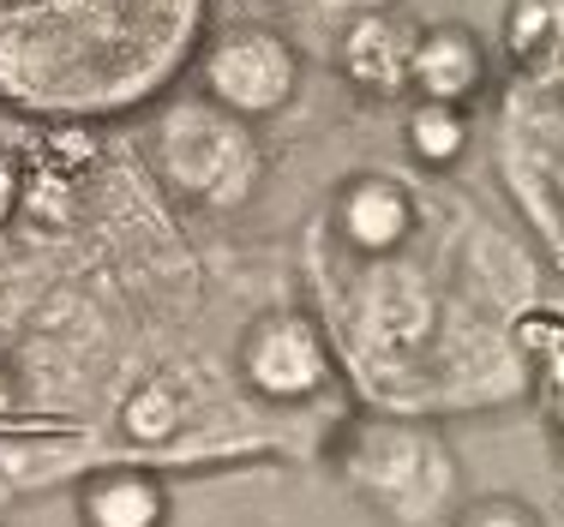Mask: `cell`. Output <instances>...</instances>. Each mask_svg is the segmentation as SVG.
Returning <instances> with one entry per match:
<instances>
[{
	"instance_id": "cell-17",
	"label": "cell",
	"mask_w": 564,
	"mask_h": 527,
	"mask_svg": "<svg viewBox=\"0 0 564 527\" xmlns=\"http://www.w3.org/2000/svg\"><path fill=\"white\" fill-rule=\"evenodd\" d=\"M7 402H12V389H7V377H0V408H7Z\"/></svg>"
},
{
	"instance_id": "cell-10",
	"label": "cell",
	"mask_w": 564,
	"mask_h": 527,
	"mask_svg": "<svg viewBox=\"0 0 564 527\" xmlns=\"http://www.w3.org/2000/svg\"><path fill=\"white\" fill-rule=\"evenodd\" d=\"M505 48L529 73H553L564 61V0H510Z\"/></svg>"
},
{
	"instance_id": "cell-4",
	"label": "cell",
	"mask_w": 564,
	"mask_h": 527,
	"mask_svg": "<svg viewBox=\"0 0 564 527\" xmlns=\"http://www.w3.org/2000/svg\"><path fill=\"white\" fill-rule=\"evenodd\" d=\"M198 78H205L210 102H223L228 114H240V120H259V114H276V108L294 97L301 61H294V48L282 43L276 31L247 24V31H228L205 48Z\"/></svg>"
},
{
	"instance_id": "cell-12",
	"label": "cell",
	"mask_w": 564,
	"mask_h": 527,
	"mask_svg": "<svg viewBox=\"0 0 564 527\" xmlns=\"http://www.w3.org/2000/svg\"><path fill=\"white\" fill-rule=\"evenodd\" d=\"M181 420H186V402H181V384H169V377L139 384L127 396V408H120V431L132 443H169L181 431Z\"/></svg>"
},
{
	"instance_id": "cell-2",
	"label": "cell",
	"mask_w": 564,
	"mask_h": 527,
	"mask_svg": "<svg viewBox=\"0 0 564 527\" xmlns=\"http://www.w3.org/2000/svg\"><path fill=\"white\" fill-rule=\"evenodd\" d=\"M151 156H156V174L169 180V193L193 198V205H240V198H252L264 168L247 120L228 114L210 97L169 102L151 132Z\"/></svg>"
},
{
	"instance_id": "cell-11",
	"label": "cell",
	"mask_w": 564,
	"mask_h": 527,
	"mask_svg": "<svg viewBox=\"0 0 564 527\" xmlns=\"http://www.w3.org/2000/svg\"><path fill=\"white\" fill-rule=\"evenodd\" d=\"M468 144V114L463 102H414L409 108V151L414 162H426V168H451L456 156H463Z\"/></svg>"
},
{
	"instance_id": "cell-16",
	"label": "cell",
	"mask_w": 564,
	"mask_h": 527,
	"mask_svg": "<svg viewBox=\"0 0 564 527\" xmlns=\"http://www.w3.org/2000/svg\"><path fill=\"white\" fill-rule=\"evenodd\" d=\"M553 90H558V97H564V61L553 66Z\"/></svg>"
},
{
	"instance_id": "cell-3",
	"label": "cell",
	"mask_w": 564,
	"mask_h": 527,
	"mask_svg": "<svg viewBox=\"0 0 564 527\" xmlns=\"http://www.w3.org/2000/svg\"><path fill=\"white\" fill-rule=\"evenodd\" d=\"M343 474L397 527H426L456 492L451 450L421 426H360L343 450Z\"/></svg>"
},
{
	"instance_id": "cell-14",
	"label": "cell",
	"mask_w": 564,
	"mask_h": 527,
	"mask_svg": "<svg viewBox=\"0 0 564 527\" xmlns=\"http://www.w3.org/2000/svg\"><path fill=\"white\" fill-rule=\"evenodd\" d=\"M451 527H541V516L517 497H475L468 509H456Z\"/></svg>"
},
{
	"instance_id": "cell-6",
	"label": "cell",
	"mask_w": 564,
	"mask_h": 527,
	"mask_svg": "<svg viewBox=\"0 0 564 527\" xmlns=\"http://www.w3.org/2000/svg\"><path fill=\"white\" fill-rule=\"evenodd\" d=\"M414 43H421V31H414L402 12L379 7L337 36V61L360 90H372V97H402V90H409V73H414Z\"/></svg>"
},
{
	"instance_id": "cell-5",
	"label": "cell",
	"mask_w": 564,
	"mask_h": 527,
	"mask_svg": "<svg viewBox=\"0 0 564 527\" xmlns=\"http://www.w3.org/2000/svg\"><path fill=\"white\" fill-rule=\"evenodd\" d=\"M240 377L271 402H313L330 384V342L306 312H264L240 342Z\"/></svg>"
},
{
	"instance_id": "cell-8",
	"label": "cell",
	"mask_w": 564,
	"mask_h": 527,
	"mask_svg": "<svg viewBox=\"0 0 564 527\" xmlns=\"http://www.w3.org/2000/svg\"><path fill=\"white\" fill-rule=\"evenodd\" d=\"M487 78V54H480L475 31L463 24H438V31H421L414 43V73H409V90L426 102H468Z\"/></svg>"
},
{
	"instance_id": "cell-9",
	"label": "cell",
	"mask_w": 564,
	"mask_h": 527,
	"mask_svg": "<svg viewBox=\"0 0 564 527\" xmlns=\"http://www.w3.org/2000/svg\"><path fill=\"white\" fill-rule=\"evenodd\" d=\"M78 516H85V527H163L169 492L151 474L115 468V474L85 480V492H78Z\"/></svg>"
},
{
	"instance_id": "cell-18",
	"label": "cell",
	"mask_w": 564,
	"mask_h": 527,
	"mask_svg": "<svg viewBox=\"0 0 564 527\" xmlns=\"http://www.w3.org/2000/svg\"><path fill=\"white\" fill-rule=\"evenodd\" d=\"M558 193H564V162H558Z\"/></svg>"
},
{
	"instance_id": "cell-7",
	"label": "cell",
	"mask_w": 564,
	"mask_h": 527,
	"mask_svg": "<svg viewBox=\"0 0 564 527\" xmlns=\"http://www.w3.org/2000/svg\"><path fill=\"white\" fill-rule=\"evenodd\" d=\"M337 228L355 252L391 259L402 240L414 234V198L402 193L397 180H384V174H360V180H348L343 198H337Z\"/></svg>"
},
{
	"instance_id": "cell-1",
	"label": "cell",
	"mask_w": 564,
	"mask_h": 527,
	"mask_svg": "<svg viewBox=\"0 0 564 527\" xmlns=\"http://www.w3.org/2000/svg\"><path fill=\"white\" fill-rule=\"evenodd\" d=\"M205 0H36L0 7V97L36 114H115L169 85Z\"/></svg>"
},
{
	"instance_id": "cell-13",
	"label": "cell",
	"mask_w": 564,
	"mask_h": 527,
	"mask_svg": "<svg viewBox=\"0 0 564 527\" xmlns=\"http://www.w3.org/2000/svg\"><path fill=\"white\" fill-rule=\"evenodd\" d=\"M391 7V0H294V12H301L306 31H348L355 19H367V12Z\"/></svg>"
},
{
	"instance_id": "cell-15",
	"label": "cell",
	"mask_w": 564,
	"mask_h": 527,
	"mask_svg": "<svg viewBox=\"0 0 564 527\" xmlns=\"http://www.w3.org/2000/svg\"><path fill=\"white\" fill-rule=\"evenodd\" d=\"M12 205V168H7V156H0V216H7Z\"/></svg>"
}]
</instances>
